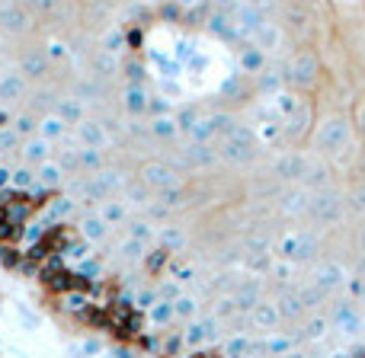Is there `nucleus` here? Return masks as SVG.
I'll use <instances>...</instances> for the list:
<instances>
[{
	"label": "nucleus",
	"mask_w": 365,
	"mask_h": 358,
	"mask_svg": "<svg viewBox=\"0 0 365 358\" xmlns=\"http://www.w3.org/2000/svg\"><path fill=\"white\" fill-rule=\"evenodd\" d=\"M359 128L353 122V109H317V119L311 125V135L304 141L311 154L330 164H343L346 157H359Z\"/></svg>",
	"instance_id": "f257e3e1"
},
{
	"label": "nucleus",
	"mask_w": 365,
	"mask_h": 358,
	"mask_svg": "<svg viewBox=\"0 0 365 358\" xmlns=\"http://www.w3.org/2000/svg\"><path fill=\"white\" fill-rule=\"evenodd\" d=\"M215 151H218V157L225 160V164L247 167V164H253V160L259 157V151H263V141L257 138V132H253L250 125H240V122H234L231 128H225V132L218 135V141H215Z\"/></svg>",
	"instance_id": "f03ea898"
},
{
	"label": "nucleus",
	"mask_w": 365,
	"mask_h": 358,
	"mask_svg": "<svg viewBox=\"0 0 365 358\" xmlns=\"http://www.w3.org/2000/svg\"><path fill=\"white\" fill-rule=\"evenodd\" d=\"M285 77V87L298 90V93H321L324 87V58L317 55L314 48H298L295 55L289 58V64H285L282 70Z\"/></svg>",
	"instance_id": "7ed1b4c3"
},
{
	"label": "nucleus",
	"mask_w": 365,
	"mask_h": 358,
	"mask_svg": "<svg viewBox=\"0 0 365 358\" xmlns=\"http://www.w3.org/2000/svg\"><path fill=\"white\" fill-rule=\"evenodd\" d=\"M122 189H125V177H122L119 170H109V167H103V170L96 173H87V179L77 182V201H87V205H93V201H103L109 199V195H119Z\"/></svg>",
	"instance_id": "20e7f679"
},
{
	"label": "nucleus",
	"mask_w": 365,
	"mask_h": 358,
	"mask_svg": "<svg viewBox=\"0 0 365 358\" xmlns=\"http://www.w3.org/2000/svg\"><path fill=\"white\" fill-rule=\"evenodd\" d=\"M308 214L324 227H336L346 218V195H340L334 186H321L311 192Z\"/></svg>",
	"instance_id": "39448f33"
},
{
	"label": "nucleus",
	"mask_w": 365,
	"mask_h": 358,
	"mask_svg": "<svg viewBox=\"0 0 365 358\" xmlns=\"http://www.w3.org/2000/svg\"><path fill=\"white\" fill-rule=\"evenodd\" d=\"M276 253L279 259H289V263H311V259L321 253V246H317V237L308 231H289L282 240L276 243Z\"/></svg>",
	"instance_id": "423d86ee"
},
{
	"label": "nucleus",
	"mask_w": 365,
	"mask_h": 358,
	"mask_svg": "<svg viewBox=\"0 0 365 358\" xmlns=\"http://www.w3.org/2000/svg\"><path fill=\"white\" fill-rule=\"evenodd\" d=\"M38 16L23 4V0H10L6 6H0V29L10 38H26L36 32Z\"/></svg>",
	"instance_id": "0eeeda50"
},
{
	"label": "nucleus",
	"mask_w": 365,
	"mask_h": 358,
	"mask_svg": "<svg viewBox=\"0 0 365 358\" xmlns=\"http://www.w3.org/2000/svg\"><path fill=\"white\" fill-rule=\"evenodd\" d=\"M221 339V317H192L182 330V346L186 349H205Z\"/></svg>",
	"instance_id": "6e6552de"
},
{
	"label": "nucleus",
	"mask_w": 365,
	"mask_h": 358,
	"mask_svg": "<svg viewBox=\"0 0 365 358\" xmlns=\"http://www.w3.org/2000/svg\"><path fill=\"white\" fill-rule=\"evenodd\" d=\"M349 269L343 263H336V259H324L321 263V269H317V275H314V288L321 291L324 298H330V295H340L343 288H349Z\"/></svg>",
	"instance_id": "1a4fd4ad"
},
{
	"label": "nucleus",
	"mask_w": 365,
	"mask_h": 358,
	"mask_svg": "<svg viewBox=\"0 0 365 358\" xmlns=\"http://www.w3.org/2000/svg\"><path fill=\"white\" fill-rule=\"evenodd\" d=\"M138 179L145 182L148 189H154V192H164V189L182 186L180 173L173 170L167 160H145V164L138 167Z\"/></svg>",
	"instance_id": "9d476101"
},
{
	"label": "nucleus",
	"mask_w": 365,
	"mask_h": 358,
	"mask_svg": "<svg viewBox=\"0 0 365 358\" xmlns=\"http://www.w3.org/2000/svg\"><path fill=\"white\" fill-rule=\"evenodd\" d=\"M330 327L340 330V333L349 336V339H356V336L365 330V320H362L359 307H356L353 301H340L334 307V314H330Z\"/></svg>",
	"instance_id": "9b49d317"
},
{
	"label": "nucleus",
	"mask_w": 365,
	"mask_h": 358,
	"mask_svg": "<svg viewBox=\"0 0 365 358\" xmlns=\"http://www.w3.org/2000/svg\"><path fill=\"white\" fill-rule=\"evenodd\" d=\"M247 317H250L253 330H259V333H272V330H279V327L285 323L276 298H263V301H257V304H253V310H250Z\"/></svg>",
	"instance_id": "f8f14e48"
},
{
	"label": "nucleus",
	"mask_w": 365,
	"mask_h": 358,
	"mask_svg": "<svg viewBox=\"0 0 365 358\" xmlns=\"http://www.w3.org/2000/svg\"><path fill=\"white\" fill-rule=\"evenodd\" d=\"M77 231H81L83 243L100 246V243H106V240H109V233H113V224H109V221L103 218L100 211H87V214H81V221H77Z\"/></svg>",
	"instance_id": "ddd939ff"
},
{
	"label": "nucleus",
	"mask_w": 365,
	"mask_h": 358,
	"mask_svg": "<svg viewBox=\"0 0 365 358\" xmlns=\"http://www.w3.org/2000/svg\"><path fill=\"white\" fill-rule=\"evenodd\" d=\"M311 160L314 157H308L304 151H289V154H282V157L276 160V173L285 182H302L304 177H308V170H311Z\"/></svg>",
	"instance_id": "4468645a"
},
{
	"label": "nucleus",
	"mask_w": 365,
	"mask_h": 358,
	"mask_svg": "<svg viewBox=\"0 0 365 358\" xmlns=\"http://www.w3.org/2000/svg\"><path fill=\"white\" fill-rule=\"evenodd\" d=\"M26 93H29V77H26L19 68L4 70V74H0V102L13 106V102L26 100Z\"/></svg>",
	"instance_id": "2eb2a0df"
},
{
	"label": "nucleus",
	"mask_w": 365,
	"mask_h": 358,
	"mask_svg": "<svg viewBox=\"0 0 365 358\" xmlns=\"http://www.w3.org/2000/svg\"><path fill=\"white\" fill-rule=\"evenodd\" d=\"M77 141H81L83 147H103V151H106L109 147V132H106V125H103V122H96V119H83V122H77Z\"/></svg>",
	"instance_id": "dca6fc26"
},
{
	"label": "nucleus",
	"mask_w": 365,
	"mask_h": 358,
	"mask_svg": "<svg viewBox=\"0 0 365 358\" xmlns=\"http://www.w3.org/2000/svg\"><path fill=\"white\" fill-rule=\"evenodd\" d=\"M64 182H68V170H64L61 160L48 157L45 164H38V167H36V186L48 189V192H55V189H61Z\"/></svg>",
	"instance_id": "f3484780"
},
{
	"label": "nucleus",
	"mask_w": 365,
	"mask_h": 358,
	"mask_svg": "<svg viewBox=\"0 0 365 358\" xmlns=\"http://www.w3.org/2000/svg\"><path fill=\"white\" fill-rule=\"evenodd\" d=\"M48 68H51V58H48L45 48H29V51L19 55V70H23L29 80H42Z\"/></svg>",
	"instance_id": "a211bd4d"
},
{
	"label": "nucleus",
	"mask_w": 365,
	"mask_h": 358,
	"mask_svg": "<svg viewBox=\"0 0 365 358\" xmlns=\"http://www.w3.org/2000/svg\"><path fill=\"white\" fill-rule=\"evenodd\" d=\"M96 211H100L113 227H119V224H128V218H132V201H128L125 195H122V199L119 195H109V199L100 201Z\"/></svg>",
	"instance_id": "6ab92c4d"
},
{
	"label": "nucleus",
	"mask_w": 365,
	"mask_h": 358,
	"mask_svg": "<svg viewBox=\"0 0 365 358\" xmlns=\"http://www.w3.org/2000/svg\"><path fill=\"white\" fill-rule=\"evenodd\" d=\"M19 154H23L26 164L38 167V164H45V160L51 157V141L42 138V135L36 132V135H29V138H23V147H19Z\"/></svg>",
	"instance_id": "aec40b11"
},
{
	"label": "nucleus",
	"mask_w": 365,
	"mask_h": 358,
	"mask_svg": "<svg viewBox=\"0 0 365 358\" xmlns=\"http://www.w3.org/2000/svg\"><path fill=\"white\" fill-rule=\"evenodd\" d=\"M263 298H266V285L257 282V278H247V282H240V288L234 291V301H237L240 314H250L253 304L263 301Z\"/></svg>",
	"instance_id": "412c9836"
},
{
	"label": "nucleus",
	"mask_w": 365,
	"mask_h": 358,
	"mask_svg": "<svg viewBox=\"0 0 365 358\" xmlns=\"http://www.w3.org/2000/svg\"><path fill=\"white\" fill-rule=\"evenodd\" d=\"M68 128L71 125L55 112V109H51V112H45L42 119H38V135H42V138H48L51 144H58V141L68 138Z\"/></svg>",
	"instance_id": "4be33fe9"
},
{
	"label": "nucleus",
	"mask_w": 365,
	"mask_h": 358,
	"mask_svg": "<svg viewBox=\"0 0 365 358\" xmlns=\"http://www.w3.org/2000/svg\"><path fill=\"white\" fill-rule=\"evenodd\" d=\"M122 96H125V102H122V106H125V112H128V115H145V112H148V106H151L145 83H125Z\"/></svg>",
	"instance_id": "5701e85b"
},
{
	"label": "nucleus",
	"mask_w": 365,
	"mask_h": 358,
	"mask_svg": "<svg viewBox=\"0 0 365 358\" xmlns=\"http://www.w3.org/2000/svg\"><path fill=\"white\" fill-rule=\"evenodd\" d=\"M240 70L244 74H253V77H259L266 70V51L259 48V45H244V51H240Z\"/></svg>",
	"instance_id": "b1692460"
},
{
	"label": "nucleus",
	"mask_w": 365,
	"mask_h": 358,
	"mask_svg": "<svg viewBox=\"0 0 365 358\" xmlns=\"http://www.w3.org/2000/svg\"><path fill=\"white\" fill-rule=\"evenodd\" d=\"M276 301H279V310H282V320H285V323H292V320H298V317H304V310H308V301L302 298V291H289V295L276 298Z\"/></svg>",
	"instance_id": "393cba45"
},
{
	"label": "nucleus",
	"mask_w": 365,
	"mask_h": 358,
	"mask_svg": "<svg viewBox=\"0 0 365 358\" xmlns=\"http://www.w3.org/2000/svg\"><path fill=\"white\" fill-rule=\"evenodd\" d=\"M55 112L61 115L68 125H77V122L87 119V109H83V102L74 100V96H61V100H55Z\"/></svg>",
	"instance_id": "a878e982"
},
{
	"label": "nucleus",
	"mask_w": 365,
	"mask_h": 358,
	"mask_svg": "<svg viewBox=\"0 0 365 358\" xmlns=\"http://www.w3.org/2000/svg\"><path fill=\"white\" fill-rule=\"evenodd\" d=\"M186 160L192 167H212L215 160H221V157H218V151L212 147V141H195V144L186 147Z\"/></svg>",
	"instance_id": "bb28decb"
},
{
	"label": "nucleus",
	"mask_w": 365,
	"mask_h": 358,
	"mask_svg": "<svg viewBox=\"0 0 365 358\" xmlns=\"http://www.w3.org/2000/svg\"><path fill=\"white\" fill-rule=\"evenodd\" d=\"M148 132H151L158 141H170V138H177V135H182V128H180L177 115H158V119H151Z\"/></svg>",
	"instance_id": "cd10ccee"
},
{
	"label": "nucleus",
	"mask_w": 365,
	"mask_h": 358,
	"mask_svg": "<svg viewBox=\"0 0 365 358\" xmlns=\"http://www.w3.org/2000/svg\"><path fill=\"white\" fill-rule=\"evenodd\" d=\"M148 320H151L154 327H167L170 320H177V310H173V301H170V298H160V295H158V301L148 307Z\"/></svg>",
	"instance_id": "c85d7f7f"
},
{
	"label": "nucleus",
	"mask_w": 365,
	"mask_h": 358,
	"mask_svg": "<svg viewBox=\"0 0 365 358\" xmlns=\"http://www.w3.org/2000/svg\"><path fill=\"white\" fill-rule=\"evenodd\" d=\"M74 164H77V170H83V173H96V170H103V147H83L81 144V151H77V157H74Z\"/></svg>",
	"instance_id": "c756f323"
},
{
	"label": "nucleus",
	"mask_w": 365,
	"mask_h": 358,
	"mask_svg": "<svg viewBox=\"0 0 365 358\" xmlns=\"http://www.w3.org/2000/svg\"><path fill=\"white\" fill-rule=\"evenodd\" d=\"M308 205H311V192L304 186H298V189H292L289 195H285V211L289 214H308Z\"/></svg>",
	"instance_id": "7c9ffc66"
},
{
	"label": "nucleus",
	"mask_w": 365,
	"mask_h": 358,
	"mask_svg": "<svg viewBox=\"0 0 365 358\" xmlns=\"http://www.w3.org/2000/svg\"><path fill=\"white\" fill-rule=\"evenodd\" d=\"M32 186H36V167L23 160L19 167H13V189L16 192H29Z\"/></svg>",
	"instance_id": "2f4dec72"
},
{
	"label": "nucleus",
	"mask_w": 365,
	"mask_h": 358,
	"mask_svg": "<svg viewBox=\"0 0 365 358\" xmlns=\"http://www.w3.org/2000/svg\"><path fill=\"white\" fill-rule=\"evenodd\" d=\"M128 237H135V240L151 246L154 240H158V231H154L151 221H128Z\"/></svg>",
	"instance_id": "473e14b6"
},
{
	"label": "nucleus",
	"mask_w": 365,
	"mask_h": 358,
	"mask_svg": "<svg viewBox=\"0 0 365 358\" xmlns=\"http://www.w3.org/2000/svg\"><path fill=\"white\" fill-rule=\"evenodd\" d=\"M292 346H295V342H292L289 336H279V330H272V333H266L263 346H257V349H266V352H272V355H282V352H292Z\"/></svg>",
	"instance_id": "72a5a7b5"
},
{
	"label": "nucleus",
	"mask_w": 365,
	"mask_h": 358,
	"mask_svg": "<svg viewBox=\"0 0 365 358\" xmlns=\"http://www.w3.org/2000/svg\"><path fill=\"white\" fill-rule=\"evenodd\" d=\"M26 6H29L32 13H36L38 19H48V16H55L58 10L64 6V0H23Z\"/></svg>",
	"instance_id": "f704fd0d"
},
{
	"label": "nucleus",
	"mask_w": 365,
	"mask_h": 358,
	"mask_svg": "<svg viewBox=\"0 0 365 358\" xmlns=\"http://www.w3.org/2000/svg\"><path fill=\"white\" fill-rule=\"evenodd\" d=\"M158 240L167 246L170 253H180L182 246H186V233L180 231V227H164V231L158 233Z\"/></svg>",
	"instance_id": "c9c22d12"
},
{
	"label": "nucleus",
	"mask_w": 365,
	"mask_h": 358,
	"mask_svg": "<svg viewBox=\"0 0 365 358\" xmlns=\"http://www.w3.org/2000/svg\"><path fill=\"white\" fill-rule=\"evenodd\" d=\"M173 310H177L180 320H192L199 314V301L192 295H180V298H173Z\"/></svg>",
	"instance_id": "e433bc0d"
},
{
	"label": "nucleus",
	"mask_w": 365,
	"mask_h": 358,
	"mask_svg": "<svg viewBox=\"0 0 365 358\" xmlns=\"http://www.w3.org/2000/svg\"><path fill=\"white\" fill-rule=\"evenodd\" d=\"M10 125L16 128L19 138H29V135H36V132H38V119H36V115H29V112H19L16 119L10 122Z\"/></svg>",
	"instance_id": "4c0bfd02"
},
{
	"label": "nucleus",
	"mask_w": 365,
	"mask_h": 358,
	"mask_svg": "<svg viewBox=\"0 0 365 358\" xmlns=\"http://www.w3.org/2000/svg\"><path fill=\"white\" fill-rule=\"evenodd\" d=\"M253 349H257V342L250 336H234V339L225 342V355H244V352H253Z\"/></svg>",
	"instance_id": "58836bf2"
},
{
	"label": "nucleus",
	"mask_w": 365,
	"mask_h": 358,
	"mask_svg": "<svg viewBox=\"0 0 365 358\" xmlns=\"http://www.w3.org/2000/svg\"><path fill=\"white\" fill-rule=\"evenodd\" d=\"M346 208H353V211L365 214V179H362V182H356V186L349 189V195H346Z\"/></svg>",
	"instance_id": "ea45409f"
},
{
	"label": "nucleus",
	"mask_w": 365,
	"mask_h": 358,
	"mask_svg": "<svg viewBox=\"0 0 365 358\" xmlns=\"http://www.w3.org/2000/svg\"><path fill=\"white\" fill-rule=\"evenodd\" d=\"M327 327H330V320H324V317H311L308 327H304V330H308L304 336H308V339H321V336L327 333Z\"/></svg>",
	"instance_id": "a19ab883"
},
{
	"label": "nucleus",
	"mask_w": 365,
	"mask_h": 358,
	"mask_svg": "<svg viewBox=\"0 0 365 358\" xmlns=\"http://www.w3.org/2000/svg\"><path fill=\"white\" fill-rule=\"evenodd\" d=\"M349 109H353V122H356V128H359V138L365 141V96H359Z\"/></svg>",
	"instance_id": "79ce46f5"
},
{
	"label": "nucleus",
	"mask_w": 365,
	"mask_h": 358,
	"mask_svg": "<svg viewBox=\"0 0 365 358\" xmlns=\"http://www.w3.org/2000/svg\"><path fill=\"white\" fill-rule=\"evenodd\" d=\"M231 314H240L237 301H234V298H225V301H218V307H215V317H221V320H225V317H231Z\"/></svg>",
	"instance_id": "37998d69"
},
{
	"label": "nucleus",
	"mask_w": 365,
	"mask_h": 358,
	"mask_svg": "<svg viewBox=\"0 0 365 358\" xmlns=\"http://www.w3.org/2000/svg\"><path fill=\"white\" fill-rule=\"evenodd\" d=\"M6 189H13V167L0 164V192H6Z\"/></svg>",
	"instance_id": "c03bdc74"
},
{
	"label": "nucleus",
	"mask_w": 365,
	"mask_h": 358,
	"mask_svg": "<svg viewBox=\"0 0 365 358\" xmlns=\"http://www.w3.org/2000/svg\"><path fill=\"white\" fill-rule=\"evenodd\" d=\"M359 173H362V179H365V141L359 144Z\"/></svg>",
	"instance_id": "a18cd8bd"
},
{
	"label": "nucleus",
	"mask_w": 365,
	"mask_h": 358,
	"mask_svg": "<svg viewBox=\"0 0 365 358\" xmlns=\"http://www.w3.org/2000/svg\"><path fill=\"white\" fill-rule=\"evenodd\" d=\"M180 6H199V4H205V0H177Z\"/></svg>",
	"instance_id": "49530a36"
},
{
	"label": "nucleus",
	"mask_w": 365,
	"mask_h": 358,
	"mask_svg": "<svg viewBox=\"0 0 365 358\" xmlns=\"http://www.w3.org/2000/svg\"><path fill=\"white\" fill-rule=\"evenodd\" d=\"M6 38H10V36H6L4 29H0V48H4V45H6Z\"/></svg>",
	"instance_id": "de8ad7c7"
},
{
	"label": "nucleus",
	"mask_w": 365,
	"mask_h": 358,
	"mask_svg": "<svg viewBox=\"0 0 365 358\" xmlns=\"http://www.w3.org/2000/svg\"><path fill=\"white\" fill-rule=\"evenodd\" d=\"M362 10H365V0H362Z\"/></svg>",
	"instance_id": "09e8293b"
}]
</instances>
